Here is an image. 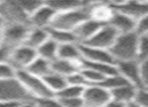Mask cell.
<instances>
[{
	"instance_id": "ee69618b",
	"label": "cell",
	"mask_w": 148,
	"mask_h": 107,
	"mask_svg": "<svg viewBox=\"0 0 148 107\" xmlns=\"http://www.w3.org/2000/svg\"><path fill=\"white\" fill-rule=\"evenodd\" d=\"M6 26V23H5V20H4V18L2 17V15L0 14V33H1V31L3 30V28H4V26Z\"/></svg>"
},
{
	"instance_id": "8992f818",
	"label": "cell",
	"mask_w": 148,
	"mask_h": 107,
	"mask_svg": "<svg viewBox=\"0 0 148 107\" xmlns=\"http://www.w3.org/2000/svg\"><path fill=\"white\" fill-rule=\"evenodd\" d=\"M0 14L6 24L22 23L30 26L29 16L19 7L15 0H2L0 3Z\"/></svg>"
},
{
	"instance_id": "9c48e42d",
	"label": "cell",
	"mask_w": 148,
	"mask_h": 107,
	"mask_svg": "<svg viewBox=\"0 0 148 107\" xmlns=\"http://www.w3.org/2000/svg\"><path fill=\"white\" fill-rule=\"evenodd\" d=\"M118 35L119 33L114 27H112L110 24H104L91 39H89L87 43H83V45L110 51V49L113 47L114 43L117 39Z\"/></svg>"
},
{
	"instance_id": "2e32d148",
	"label": "cell",
	"mask_w": 148,
	"mask_h": 107,
	"mask_svg": "<svg viewBox=\"0 0 148 107\" xmlns=\"http://www.w3.org/2000/svg\"><path fill=\"white\" fill-rule=\"evenodd\" d=\"M89 8L90 17L99 21L102 24H108L116 12V8L111 3H101Z\"/></svg>"
},
{
	"instance_id": "cb8c5ba5",
	"label": "cell",
	"mask_w": 148,
	"mask_h": 107,
	"mask_svg": "<svg viewBox=\"0 0 148 107\" xmlns=\"http://www.w3.org/2000/svg\"><path fill=\"white\" fill-rule=\"evenodd\" d=\"M37 51V56L49 62H53L56 59H58V52H59V45L53 41L51 39H49L43 45H41Z\"/></svg>"
},
{
	"instance_id": "74e56055",
	"label": "cell",
	"mask_w": 148,
	"mask_h": 107,
	"mask_svg": "<svg viewBox=\"0 0 148 107\" xmlns=\"http://www.w3.org/2000/svg\"><path fill=\"white\" fill-rule=\"evenodd\" d=\"M11 52L12 49L2 43V46H0V63H9Z\"/></svg>"
},
{
	"instance_id": "f1b7e54d",
	"label": "cell",
	"mask_w": 148,
	"mask_h": 107,
	"mask_svg": "<svg viewBox=\"0 0 148 107\" xmlns=\"http://www.w3.org/2000/svg\"><path fill=\"white\" fill-rule=\"evenodd\" d=\"M81 71H82L83 75L85 76L89 85H100L104 81V79L106 78V76H104L103 74L97 72V71L93 70V69L81 68Z\"/></svg>"
},
{
	"instance_id": "603a6c76",
	"label": "cell",
	"mask_w": 148,
	"mask_h": 107,
	"mask_svg": "<svg viewBox=\"0 0 148 107\" xmlns=\"http://www.w3.org/2000/svg\"><path fill=\"white\" fill-rule=\"evenodd\" d=\"M43 80H45L47 87L51 89V91L55 95L57 93H59L60 90H62L69 84L66 77L62 76V75L53 72V71L51 73H49L47 76L43 77Z\"/></svg>"
},
{
	"instance_id": "d4e9b609",
	"label": "cell",
	"mask_w": 148,
	"mask_h": 107,
	"mask_svg": "<svg viewBox=\"0 0 148 107\" xmlns=\"http://www.w3.org/2000/svg\"><path fill=\"white\" fill-rule=\"evenodd\" d=\"M26 71L35 75V76L43 78L49 73L51 72V62L37 56V58L29 65V67L26 69Z\"/></svg>"
},
{
	"instance_id": "bcb514c9",
	"label": "cell",
	"mask_w": 148,
	"mask_h": 107,
	"mask_svg": "<svg viewBox=\"0 0 148 107\" xmlns=\"http://www.w3.org/2000/svg\"><path fill=\"white\" fill-rule=\"evenodd\" d=\"M0 46H2V37H1V33H0Z\"/></svg>"
},
{
	"instance_id": "83f0119b",
	"label": "cell",
	"mask_w": 148,
	"mask_h": 107,
	"mask_svg": "<svg viewBox=\"0 0 148 107\" xmlns=\"http://www.w3.org/2000/svg\"><path fill=\"white\" fill-rule=\"evenodd\" d=\"M19 7L30 16L33 12H35L40 6L45 4V0H15Z\"/></svg>"
},
{
	"instance_id": "f546056e",
	"label": "cell",
	"mask_w": 148,
	"mask_h": 107,
	"mask_svg": "<svg viewBox=\"0 0 148 107\" xmlns=\"http://www.w3.org/2000/svg\"><path fill=\"white\" fill-rule=\"evenodd\" d=\"M148 59V35L139 37L138 51H137V61L141 62Z\"/></svg>"
},
{
	"instance_id": "7c38bea8",
	"label": "cell",
	"mask_w": 148,
	"mask_h": 107,
	"mask_svg": "<svg viewBox=\"0 0 148 107\" xmlns=\"http://www.w3.org/2000/svg\"><path fill=\"white\" fill-rule=\"evenodd\" d=\"M56 14L57 12L45 3L29 16L30 26L38 27V28H47L51 26Z\"/></svg>"
},
{
	"instance_id": "5b68a950",
	"label": "cell",
	"mask_w": 148,
	"mask_h": 107,
	"mask_svg": "<svg viewBox=\"0 0 148 107\" xmlns=\"http://www.w3.org/2000/svg\"><path fill=\"white\" fill-rule=\"evenodd\" d=\"M31 27L22 23H10L4 26L1 31L2 43L10 49H15L25 43Z\"/></svg>"
},
{
	"instance_id": "836d02e7",
	"label": "cell",
	"mask_w": 148,
	"mask_h": 107,
	"mask_svg": "<svg viewBox=\"0 0 148 107\" xmlns=\"http://www.w3.org/2000/svg\"><path fill=\"white\" fill-rule=\"evenodd\" d=\"M135 32L139 35H148V14L142 16L136 21V26H135Z\"/></svg>"
},
{
	"instance_id": "d6a6232c",
	"label": "cell",
	"mask_w": 148,
	"mask_h": 107,
	"mask_svg": "<svg viewBox=\"0 0 148 107\" xmlns=\"http://www.w3.org/2000/svg\"><path fill=\"white\" fill-rule=\"evenodd\" d=\"M66 80H68V83L71 84V85L80 86V87H87V86H89V83L87 82L86 78H85V76L83 75L81 70L77 71L74 74L66 77Z\"/></svg>"
},
{
	"instance_id": "3957f363",
	"label": "cell",
	"mask_w": 148,
	"mask_h": 107,
	"mask_svg": "<svg viewBox=\"0 0 148 107\" xmlns=\"http://www.w3.org/2000/svg\"><path fill=\"white\" fill-rule=\"evenodd\" d=\"M88 18H90L89 8L84 6V7L79 8V9L57 13L49 27L74 31L79 24H81Z\"/></svg>"
},
{
	"instance_id": "f6af8a7d",
	"label": "cell",
	"mask_w": 148,
	"mask_h": 107,
	"mask_svg": "<svg viewBox=\"0 0 148 107\" xmlns=\"http://www.w3.org/2000/svg\"><path fill=\"white\" fill-rule=\"evenodd\" d=\"M126 107H144V106L140 105V104H138V103H137V102L133 101V102H131V103L127 104Z\"/></svg>"
},
{
	"instance_id": "1f68e13d",
	"label": "cell",
	"mask_w": 148,
	"mask_h": 107,
	"mask_svg": "<svg viewBox=\"0 0 148 107\" xmlns=\"http://www.w3.org/2000/svg\"><path fill=\"white\" fill-rule=\"evenodd\" d=\"M16 77V70L9 63H0V80H10Z\"/></svg>"
},
{
	"instance_id": "44dd1931",
	"label": "cell",
	"mask_w": 148,
	"mask_h": 107,
	"mask_svg": "<svg viewBox=\"0 0 148 107\" xmlns=\"http://www.w3.org/2000/svg\"><path fill=\"white\" fill-rule=\"evenodd\" d=\"M49 39L47 28H38V27H31L29 33L25 39L24 45L37 50L41 45Z\"/></svg>"
},
{
	"instance_id": "ab89813d",
	"label": "cell",
	"mask_w": 148,
	"mask_h": 107,
	"mask_svg": "<svg viewBox=\"0 0 148 107\" xmlns=\"http://www.w3.org/2000/svg\"><path fill=\"white\" fill-rule=\"evenodd\" d=\"M102 107H126V104L120 103V102L111 99L109 102H108V103H106L105 105L102 106Z\"/></svg>"
},
{
	"instance_id": "e575fe53",
	"label": "cell",
	"mask_w": 148,
	"mask_h": 107,
	"mask_svg": "<svg viewBox=\"0 0 148 107\" xmlns=\"http://www.w3.org/2000/svg\"><path fill=\"white\" fill-rule=\"evenodd\" d=\"M135 102H137L140 105L148 107V88L147 87H140L138 88V91L136 94Z\"/></svg>"
},
{
	"instance_id": "c3c4849f",
	"label": "cell",
	"mask_w": 148,
	"mask_h": 107,
	"mask_svg": "<svg viewBox=\"0 0 148 107\" xmlns=\"http://www.w3.org/2000/svg\"><path fill=\"white\" fill-rule=\"evenodd\" d=\"M83 107H89V106H87V105H85V106H83Z\"/></svg>"
},
{
	"instance_id": "7402d4cb",
	"label": "cell",
	"mask_w": 148,
	"mask_h": 107,
	"mask_svg": "<svg viewBox=\"0 0 148 107\" xmlns=\"http://www.w3.org/2000/svg\"><path fill=\"white\" fill-rule=\"evenodd\" d=\"M47 31H49V39L55 41L59 46L64 45V43H78V39H77L74 31L57 29V28H53V27H47Z\"/></svg>"
},
{
	"instance_id": "8fae6325",
	"label": "cell",
	"mask_w": 148,
	"mask_h": 107,
	"mask_svg": "<svg viewBox=\"0 0 148 107\" xmlns=\"http://www.w3.org/2000/svg\"><path fill=\"white\" fill-rule=\"evenodd\" d=\"M81 52H82L83 60L94 63H109L116 64L111 52L109 50L100 49V48L91 47V46L80 43Z\"/></svg>"
},
{
	"instance_id": "4dcf8cb0",
	"label": "cell",
	"mask_w": 148,
	"mask_h": 107,
	"mask_svg": "<svg viewBox=\"0 0 148 107\" xmlns=\"http://www.w3.org/2000/svg\"><path fill=\"white\" fill-rule=\"evenodd\" d=\"M34 101L37 107H64L57 96L36 98V99H34Z\"/></svg>"
},
{
	"instance_id": "e0dca14e",
	"label": "cell",
	"mask_w": 148,
	"mask_h": 107,
	"mask_svg": "<svg viewBox=\"0 0 148 107\" xmlns=\"http://www.w3.org/2000/svg\"><path fill=\"white\" fill-rule=\"evenodd\" d=\"M138 87L132 84H126L111 91L112 99L123 104H129L135 101Z\"/></svg>"
},
{
	"instance_id": "5bb4252c",
	"label": "cell",
	"mask_w": 148,
	"mask_h": 107,
	"mask_svg": "<svg viewBox=\"0 0 148 107\" xmlns=\"http://www.w3.org/2000/svg\"><path fill=\"white\" fill-rule=\"evenodd\" d=\"M115 8L119 11L129 15L136 21L142 16L148 14V3L144 0H130L120 6H116Z\"/></svg>"
},
{
	"instance_id": "9a60e30c",
	"label": "cell",
	"mask_w": 148,
	"mask_h": 107,
	"mask_svg": "<svg viewBox=\"0 0 148 107\" xmlns=\"http://www.w3.org/2000/svg\"><path fill=\"white\" fill-rule=\"evenodd\" d=\"M108 24H110L112 27H114L119 35H123V33L135 31L136 20L133 19L132 17H130L127 14L116 9L115 14L113 15L112 19L110 20V22Z\"/></svg>"
},
{
	"instance_id": "681fc988",
	"label": "cell",
	"mask_w": 148,
	"mask_h": 107,
	"mask_svg": "<svg viewBox=\"0 0 148 107\" xmlns=\"http://www.w3.org/2000/svg\"><path fill=\"white\" fill-rule=\"evenodd\" d=\"M1 2H2V0H0V3H1Z\"/></svg>"
},
{
	"instance_id": "52a82bcc",
	"label": "cell",
	"mask_w": 148,
	"mask_h": 107,
	"mask_svg": "<svg viewBox=\"0 0 148 107\" xmlns=\"http://www.w3.org/2000/svg\"><path fill=\"white\" fill-rule=\"evenodd\" d=\"M37 58V51L26 45H21L12 50L9 64L17 70H26L29 65Z\"/></svg>"
},
{
	"instance_id": "30bf717a",
	"label": "cell",
	"mask_w": 148,
	"mask_h": 107,
	"mask_svg": "<svg viewBox=\"0 0 148 107\" xmlns=\"http://www.w3.org/2000/svg\"><path fill=\"white\" fill-rule=\"evenodd\" d=\"M119 74H121L127 81L136 87H142L140 75V64L137 60L123 61L116 63Z\"/></svg>"
},
{
	"instance_id": "ffe728a7",
	"label": "cell",
	"mask_w": 148,
	"mask_h": 107,
	"mask_svg": "<svg viewBox=\"0 0 148 107\" xmlns=\"http://www.w3.org/2000/svg\"><path fill=\"white\" fill-rule=\"evenodd\" d=\"M45 3L53 8L57 13L79 9L85 6L83 0H45Z\"/></svg>"
},
{
	"instance_id": "7bdbcfd3",
	"label": "cell",
	"mask_w": 148,
	"mask_h": 107,
	"mask_svg": "<svg viewBox=\"0 0 148 107\" xmlns=\"http://www.w3.org/2000/svg\"><path fill=\"white\" fill-rule=\"evenodd\" d=\"M128 1H130V0H109V3H111L112 5L116 7V6H120Z\"/></svg>"
},
{
	"instance_id": "4316f807",
	"label": "cell",
	"mask_w": 148,
	"mask_h": 107,
	"mask_svg": "<svg viewBox=\"0 0 148 107\" xmlns=\"http://www.w3.org/2000/svg\"><path fill=\"white\" fill-rule=\"evenodd\" d=\"M85 87L75 86L68 84L62 90H60L59 93L56 94L59 99H64V98H75V97H83Z\"/></svg>"
},
{
	"instance_id": "277c9868",
	"label": "cell",
	"mask_w": 148,
	"mask_h": 107,
	"mask_svg": "<svg viewBox=\"0 0 148 107\" xmlns=\"http://www.w3.org/2000/svg\"><path fill=\"white\" fill-rule=\"evenodd\" d=\"M34 100V98L22 87L16 78L10 80H0V101Z\"/></svg>"
},
{
	"instance_id": "d6986e66",
	"label": "cell",
	"mask_w": 148,
	"mask_h": 107,
	"mask_svg": "<svg viewBox=\"0 0 148 107\" xmlns=\"http://www.w3.org/2000/svg\"><path fill=\"white\" fill-rule=\"evenodd\" d=\"M51 71L64 77H69L70 75L74 74L75 72L81 70L80 63L71 62V61L62 60V59H56L51 63Z\"/></svg>"
},
{
	"instance_id": "6da1fadb",
	"label": "cell",
	"mask_w": 148,
	"mask_h": 107,
	"mask_svg": "<svg viewBox=\"0 0 148 107\" xmlns=\"http://www.w3.org/2000/svg\"><path fill=\"white\" fill-rule=\"evenodd\" d=\"M139 35L135 31L119 35L113 47L110 49L116 63L137 60Z\"/></svg>"
},
{
	"instance_id": "ba28073f",
	"label": "cell",
	"mask_w": 148,
	"mask_h": 107,
	"mask_svg": "<svg viewBox=\"0 0 148 107\" xmlns=\"http://www.w3.org/2000/svg\"><path fill=\"white\" fill-rule=\"evenodd\" d=\"M85 105L89 107H102L112 99L111 92L102 85H89L83 93Z\"/></svg>"
},
{
	"instance_id": "f35d334b",
	"label": "cell",
	"mask_w": 148,
	"mask_h": 107,
	"mask_svg": "<svg viewBox=\"0 0 148 107\" xmlns=\"http://www.w3.org/2000/svg\"><path fill=\"white\" fill-rule=\"evenodd\" d=\"M83 2H84V5L86 7H91V6L97 5V4L107 3V2H109V0H83Z\"/></svg>"
},
{
	"instance_id": "ac0fdd59",
	"label": "cell",
	"mask_w": 148,
	"mask_h": 107,
	"mask_svg": "<svg viewBox=\"0 0 148 107\" xmlns=\"http://www.w3.org/2000/svg\"><path fill=\"white\" fill-rule=\"evenodd\" d=\"M58 58L81 64V62L83 60V56L82 52H81L80 43H73L60 45L59 52H58Z\"/></svg>"
},
{
	"instance_id": "7dc6e473",
	"label": "cell",
	"mask_w": 148,
	"mask_h": 107,
	"mask_svg": "<svg viewBox=\"0 0 148 107\" xmlns=\"http://www.w3.org/2000/svg\"><path fill=\"white\" fill-rule=\"evenodd\" d=\"M144 1H145V2H147V3H148V0H144Z\"/></svg>"
},
{
	"instance_id": "8d00e7d4",
	"label": "cell",
	"mask_w": 148,
	"mask_h": 107,
	"mask_svg": "<svg viewBox=\"0 0 148 107\" xmlns=\"http://www.w3.org/2000/svg\"><path fill=\"white\" fill-rule=\"evenodd\" d=\"M139 64H140V75L142 87L148 88V59L139 62Z\"/></svg>"
},
{
	"instance_id": "d590c367",
	"label": "cell",
	"mask_w": 148,
	"mask_h": 107,
	"mask_svg": "<svg viewBox=\"0 0 148 107\" xmlns=\"http://www.w3.org/2000/svg\"><path fill=\"white\" fill-rule=\"evenodd\" d=\"M64 107H83L85 106V102L83 97H75V98H64L60 99Z\"/></svg>"
},
{
	"instance_id": "7a4b0ae2",
	"label": "cell",
	"mask_w": 148,
	"mask_h": 107,
	"mask_svg": "<svg viewBox=\"0 0 148 107\" xmlns=\"http://www.w3.org/2000/svg\"><path fill=\"white\" fill-rule=\"evenodd\" d=\"M15 78L34 99L56 96L47 87L43 78L35 76L26 70H17Z\"/></svg>"
},
{
	"instance_id": "4fadbf2b",
	"label": "cell",
	"mask_w": 148,
	"mask_h": 107,
	"mask_svg": "<svg viewBox=\"0 0 148 107\" xmlns=\"http://www.w3.org/2000/svg\"><path fill=\"white\" fill-rule=\"evenodd\" d=\"M104 24L100 23L99 21L93 19V18H88L85 21H83L81 24L77 26V28L74 30V33L78 39L79 43H85L91 39L96 33L98 32L100 28Z\"/></svg>"
},
{
	"instance_id": "b9f144b4",
	"label": "cell",
	"mask_w": 148,
	"mask_h": 107,
	"mask_svg": "<svg viewBox=\"0 0 148 107\" xmlns=\"http://www.w3.org/2000/svg\"><path fill=\"white\" fill-rule=\"evenodd\" d=\"M19 103L17 101H0V107H16Z\"/></svg>"
},
{
	"instance_id": "484cf974",
	"label": "cell",
	"mask_w": 148,
	"mask_h": 107,
	"mask_svg": "<svg viewBox=\"0 0 148 107\" xmlns=\"http://www.w3.org/2000/svg\"><path fill=\"white\" fill-rule=\"evenodd\" d=\"M126 84H130L124 77L121 74H119V72L115 73L113 75H110V76L106 77L104 79V81L102 82L100 85L104 86L105 88H107L110 92L114 89H117V88L121 87L123 85H126Z\"/></svg>"
},
{
	"instance_id": "60d3db41",
	"label": "cell",
	"mask_w": 148,
	"mask_h": 107,
	"mask_svg": "<svg viewBox=\"0 0 148 107\" xmlns=\"http://www.w3.org/2000/svg\"><path fill=\"white\" fill-rule=\"evenodd\" d=\"M16 107H37L34 100H26V101L20 102Z\"/></svg>"
}]
</instances>
